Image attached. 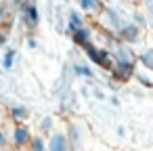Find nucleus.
<instances>
[{
  "label": "nucleus",
  "instance_id": "nucleus-26",
  "mask_svg": "<svg viewBox=\"0 0 153 151\" xmlns=\"http://www.w3.org/2000/svg\"><path fill=\"white\" fill-rule=\"evenodd\" d=\"M115 132H117V136H126V128H124V126H117Z\"/></svg>",
  "mask_w": 153,
  "mask_h": 151
},
{
  "label": "nucleus",
  "instance_id": "nucleus-4",
  "mask_svg": "<svg viewBox=\"0 0 153 151\" xmlns=\"http://www.w3.org/2000/svg\"><path fill=\"white\" fill-rule=\"evenodd\" d=\"M32 138H34V134L30 132V128L27 126H23V124H17V126H13V130H11V143L15 145V147H25V145H30L32 143Z\"/></svg>",
  "mask_w": 153,
  "mask_h": 151
},
{
  "label": "nucleus",
  "instance_id": "nucleus-15",
  "mask_svg": "<svg viewBox=\"0 0 153 151\" xmlns=\"http://www.w3.org/2000/svg\"><path fill=\"white\" fill-rule=\"evenodd\" d=\"M30 151H48V141L42 134H34V138L30 143Z\"/></svg>",
  "mask_w": 153,
  "mask_h": 151
},
{
  "label": "nucleus",
  "instance_id": "nucleus-5",
  "mask_svg": "<svg viewBox=\"0 0 153 151\" xmlns=\"http://www.w3.org/2000/svg\"><path fill=\"white\" fill-rule=\"evenodd\" d=\"M117 38L124 42V44H136V42H140V28L136 25V23H132V21H128L122 30H120V34H117Z\"/></svg>",
  "mask_w": 153,
  "mask_h": 151
},
{
  "label": "nucleus",
  "instance_id": "nucleus-28",
  "mask_svg": "<svg viewBox=\"0 0 153 151\" xmlns=\"http://www.w3.org/2000/svg\"><path fill=\"white\" fill-rule=\"evenodd\" d=\"M0 151H9V149H0Z\"/></svg>",
  "mask_w": 153,
  "mask_h": 151
},
{
  "label": "nucleus",
  "instance_id": "nucleus-2",
  "mask_svg": "<svg viewBox=\"0 0 153 151\" xmlns=\"http://www.w3.org/2000/svg\"><path fill=\"white\" fill-rule=\"evenodd\" d=\"M84 51H86V57H88L92 63H97V67L113 69L115 61H113V53H111L109 48H97L94 44H90V46H86Z\"/></svg>",
  "mask_w": 153,
  "mask_h": 151
},
{
  "label": "nucleus",
  "instance_id": "nucleus-11",
  "mask_svg": "<svg viewBox=\"0 0 153 151\" xmlns=\"http://www.w3.org/2000/svg\"><path fill=\"white\" fill-rule=\"evenodd\" d=\"M9 115H11L15 122H23V120L30 118V109H27L25 105H21V103H13L11 109H9Z\"/></svg>",
  "mask_w": 153,
  "mask_h": 151
},
{
  "label": "nucleus",
  "instance_id": "nucleus-21",
  "mask_svg": "<svg viewBox=\"0 0 153 151\" xmlns=\"http://www.w3.org/2000/svg\"><path fill=\"white\" fill-rule=\"evenodd\" d=\"M136 80H138V82H140V86H145V88H151V86H153V82H151L149 78L140 76V74H136Z\"/></svg>",
  "mask_w": 153,
  "mask_h": 151
},
{
  "label": "nucleus",
  "instance_id": "nucleus-27",
  "mask_svg": "<svg viewBox=\"0 0 153 151\" xmlns=\"http://www.w3.org/2000/svg\"><path fill=\"white\" fill-rule=\"evenodd\" d=\"M2 44H4V34L0 32V46H2Z\"/></svg>",
  "mask_w": 153,
  "mask_h": 151
},
{
  "label": "nucleus",
  "instance_id": "nucleus-6",
  "mask_svg": "<svg viewBox=\"0 0 153 151\" xmlns=\"http://www.w3.org/2000/svg\"><path fill=\"white\" fill-rule=\"evenodd\" d=\"M48 151H71V145H69L67 132H63V130H55V132L48 136Z\"/></svg>",
  "mask_w": 153,
  "mask_h": 151
},
{
  "label": "nucleus",
  "instance_id": "nucleus-9",
  "mask_svg": "<svg viewBox=\"0 0 153 151\" xmlns=\"http://www.w3.org/2000/svg\"><path fill=\"white\" fill-rule=\"evenodd\" d=\"M134 65L136 63H115L113 65V78L115 80H130L132 76H136Z\"/></svg>",
  "mask_w": 153,
  "mask_h": 151
},
{
  "label": "nucleus",
  "instance_id": "nucleus-25",
  "mask_svg": "<svg viewBox=\"0 0 153 151\" xmlns=\"http://www.w3.org/2000/svg\"><path fill=\"white\" fill-rule=\"evenodd\" d=\"M109 103H111V105H113V107H117V105H120V99H117V97H115V94H113V97H111V99H109Z\"/></svg>",
  "mask_w": 153,
  "mask_h": 151
},
{
  "label": "nucleus",
  "instance_id": "nucleus-13",
  "mask_svg": "<svg viewBox=\"0 0 153 151\" xmlns=\"http://www.w3.org/2000/svg\"><path fill=\"white\" fill-rule=\"evenodd\" d=\"M78 2H80V9L86 13H103L101 0H78Z\"/></svg>",
  "mask_w": 153,
  "mask_h": 151
},
{
  "label": "nucleus",
  "instance_id": "nucleus-8",
  "mask_svg": "<svg viewBox=\"0 0 153 151\" xmlns=\"http://www.w3.org/2000/svg\"><path fill=\"white\" fill-rule=\"evenodd\" d=\"M67 138H69V145H71V151H80L82 145H84V134H82V126L71 122L67 126Z\"/></svg>",
  "mask_w": 153,
  "mask_h": 151
},
{
  "label": "nucleus",
  "instance_id": "nucleus-14",
  "mask_svg": "<svg viewBox=\"0 0 153 151\" xmlns=\"http://www.w3.org/2000/svg\"><path fill=\"white\" fill-rule=\"evenodd\" d=\"M71 74L76 78H94V71L88 65H84V63H74L71 65Z\"/></svg>",
  "mask_w": 153,
  "mask_h": 151
},
{
  "label": "nucleus",
  "instance_id": "nucleus-16",
  "mask_svg": "<svg viewBox=\"0 0 153 151\" xmlns=\"http://www.w3.org/2000/svg\"><path fill=\"white\" fill-rule=\"evenodd\" d=\"M138 63H140L145 69L153 71V48H145V51L138 55Z\"/></svg>",
  "mask_w": 153,
  "mask_h": 151
},
{
  "label": "nucleus",
  "instance_id": "nucleus-12",
  "mask_svg": "<svg viewBox=\"0 0 153 151\" xmlns=\"http://www.w3.org/2000/svg\"><path fill=\"white\" fill-rule=\"evenodd\" d=\"M80 28H86L84 25V17H82V13L80 11H69V23H67V32H76V30H80Z\"/></svg>",
  "mask_w": 153,
  "mask_h": 151
},
{
  "label": "nucleus",
  "instance_id": "nucleus-22",
  "mask_svg": "<svg viewBox=\"0 0 153 151\" xmlns=\"http://www.w3.org/2000/svg\"><path fill=\"white\" fill-rule=\"evenodd\" d=\"M145 2V13L149 15V19H153V0H143Z\"/></svg>",
  "mask_w": 153,
  "mask_h": 151
},
{
  "label": "nucleus",
  "instance_id": "nucleus-10",
  "mask_svg": "<svg viewBox=\"0 0 153 151\" xmlns=\"http://www.w3.org/2000/svg\"><path fill=\"white\" fill-rule=\"evenodd\" d=\"M71 36H74V42H76L78 46H82V48H86V46L92 44V30H88V28H80V30H76Z\"/></svg>",
  "mask_w": 153,
  "mask_h": 151
},
{
  "label": "nucleus",
  "instance_id": "nucleus-23",
  "mask_svg": "<svg viewBox=\"0 0 153 151\" xmlns=\"http://www.w3.org/2000/svg\"><path fill=\"white\" fill-rule=\"evenodd\" d=\"M27 46H30V48H38V42H36L34 38H27Z\"/></svg>",
  "mask_w": 153,
  "mask_h": 151
},
{
  "label": "nucleus",
  "instance_id": "nucleus-7",
  "mask_svg": "<svg viewBox=\"0 0 153 151\" xmlns=\"http://www.w3.org/2000/svg\"><path fill=\"white\" fill-rule=\"evenodd\" d=\"M111 53H113V61L115 63H136L138 61V57L134 55L130 44H124V42H120Z\"/></svg>",
  "mask_w": 153,
  "mask_h": 151
},
{
  "label": "nucleus",
  "instance_id": "nucleus-1",
  "mask_svg": "<svg viewBox=\"0 0 153 151\" xmlns=\"http://www.w3.org/2000/svg\"><path fill=\"white\" fill-rule=\"evenodd\" d=\"M101 23H103V28H105L109 34H120V30H122L128 21L124 19V15H122L120 9L107 7V9H103V13H101Z\"/></svg>",
  "mask_w": 153,
  "mask_h": 151
},
{
  "label": "nucleus",
  "instance_id": "nucleus-24",
  "mask_svg": "<svg viewBox=\"0 0 153 151\" xmlns=\"http://www.w3.org/2000/svg\"><path fill=\"white\" fill-rule=\"evenodd\" d=\"M92 94H94V97H97V99H103V97H105V94H103V90H101V88H94V90H92Z\"/></svg>",
  "mask_w": 153,
  "mask_h": 151
},
{
  "label": "nucleus",
  "instance_id": "nucleus-17",
  "mask_svg": "<svg viewBox=\"0 0 153 151\" xmlns=\"http://www.w3.org/2000/svg\"><path fill=\"white\" fill-rule=\"evenodd\" d=\"M130 21H132V23H136V25L143 30V28H147V25H149V15H147V13H143V11H134V13L130 15Z\"/></svg>",
  "mask_w": 153,
  "mask_h": 151
},
{
  "label": "nucleus",
  "instance_id": "nucleus-19",
  "mask_svg": "<svg viewBox=\"0 0 153 151\" xmlns=\"http://www.w3.org/2000/svg\"><path fill=\"white\" fill-rule=\"evenodd\" d=\"M55 120L51 118V115H46V118H42V122H40V134H53L55 130Z\"/></svg>",
  "mask_w": 153,
  "mask_h": 151
},
{
  "label": "nucleus",
  "instance_id": "nucleus-20",
  "mask_svg": "<svg viewBox=\"0 0 153 151\" xmlns=\"http://www.w3.org/2000/svg\"><path fill=\"white\" fill-rule=\"evenodd\" d=\"M9 143H11V134L0 130V149H9Z\"/></svg>",
  "mask_w": 153,
  "mask_h": 151
},
{
  "label": "nucleus",
  "instance_id": "nucleus-18",
  "mask_svg": "<svg viewBox=\"0 0 153 151\" xmlns=\"http://www.w3.org/2000/svg\"><path fill=\"white\" fill-rule=\"evenodd\" d=\"M15 59H17V51H15V48H9V51L4 53V57H2V67H4V71H11V69H13Z\"/></svg>",
  "mask_w": 153,
  "mask_h": 151
},
{
  "label": "nucleus",
  "instance_id": "nucleus-3",
  "mask_svg": "<svg viewBox=\"0 0 153 151\" xmlns=\"http://www.w3.org/2000/svg\"><path fill=\"white\" fill-rule=\"evenodd\" d=\"M21 15H23V23L34 30L38 23H40V13H38V4L36 0H25V2L21 4Z\"/></svg>",
  "mask_w": 153,
  "mask_h": 151
}]
</instances>
